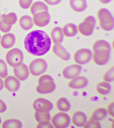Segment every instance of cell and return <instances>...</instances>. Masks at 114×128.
<instances>
[{"mask_svg":"<svg viewBox=\"0 0 114 128\" xmlns=\"http://www.w3.org/2000/svg\"><path fill=\"white\" fill-rule=\"evenodd\" d=\"M24 44L25 49L30 54L42 56L49 51L51 48V39L44 31L35 30L26 36Z\"/></svg>","mask_w":114,"mask_h":128,"instance_id":"6da1fadb","label":"cell"},{"mask_svg":"<svg viewBox=\"0 0 114 128\" xmlns=\"http://www.w3.org/2000/svg\"><path fill=\"white\" fill-rule=\"evenodd\" d=\"M94 55L93 60L99 66L104 65L108 62L111 52L110 44L104 40L96 41L93 45Z\"/></svg>","mask_w":114,"mask_h":128,"instance_id":"7a4b0ae2","label":"cell"},{"mask_svg":"<svg viewBox=\"0 0 114 128\" xmlns=\"http://www.w3.org/2000/svg\"><path fill=\"white\" fill-rule=\"evenodd\" d=\"M56 86L54 80L51 76L44 75L41 76L38 80L36 91L41 94L50 93L56 89Z\"/></svg>","mask_w":114,"mask_h":128,"instance_id":"3957f363","label":"cell"},{"mask_svg":"<svg viewBox=\"0 0 114 128\" xmlns=\"http://www.w3.org/2000/svg\"><path fill=\"white\" fill-rule=\"evenodd\" d=\"M98 17L100 26L103 30L108 31L113 29L114 18L111 12L107 9H100L98 12Z\"/></svg>","mask_w":114,"mask_h":128,"instance_id":"277c9868","label":"cell"},{"mask_svg":"<svg viewBox=\"0 0 114 128\" xmlns=\"http://www.w3.org/2000/svg\"><path fill=\"white\" fill-rule=\"evenodd\" d=\"M23 60V53L18 48L11 50L6 55V61L8 64L14 68L22 64Z\"/></svg>","mask_w":114,"mask_h":128,"instance_id":"5b68a950","label":"cell"},{"mask_svg":"<svg viewBox=\"0 0 114 128\" xmlns=\"http://www.w3.org/2000/svg\"><path fill=\"white\" fill-rule=\"evenodd\" d=\"M96 24V20L94 17L88 16L84 21L79 24L78 30L82 35L89 36L92 34Z\"/></svg>","mask_w":114,"mask_h":128,"instance_id":"8992f818","label":"cell"},{"mask_svg":"<svg viewBox=\"0 0 114 128\" xmlns=\"http://www.w3.org/2000/svg\"><path fill=\"white\" fill-rule=\"evenodd\" d=\"M48 64L45 60L42 58H37L30 63L29 69L32 75L38 76L42 74L46 71Z\"/></svg>","mask_w":114,"mask_h":128,"instance_id":"52a82bcc","label":"cell"},{"mask_svg":"<svg viewBox=\"0 0 114 128\" xmlns=\"http://www.w3.org/2000/svg\"><path fill=\"white\" fill-rule=\"evenodd\" d=\"M70 116L67 114L59 112L56 114L51 119V122L55 128H64L67 127L70 124Z\"/></svg>","mask_w":114,"mask_h":128,"instance_id":"ba28073f","label":"cell"},{"mask_svg":"<svg viewBox=\"0 0 114 128\" xmlns=\"http://www.w3.org/2000/svg\"><path fill=\"white\" fill-rule=\"evenodd\" d=\"M92 52L86 48H81L75 52L74 58L76 63L82 65L88 62L92 58Z\"/></svg>","mask_w":114,"mask_h":128,"instance_id":"9c48e42d","label":"cell"},{"mask_svg":"<svg viewBox=\"0 0 114 128\" xmlns=\"http://www.w3.org/2000/svg\"><path fill=\"white\" fill-rule=\"evenodd\" d=\"M50 20V16L48 11H40L34 15V23L40 27L46 26L49 23Z\"/></svg>","mask_w":114,"mask_h":128,"instance_id":"30bf717a","label":"cell"},{"mask_svg":"<svg viewBox=\"0 0 114 128\" xmlns=\"http://www.w3.org/2000/svg\"><path fill=\"white\" fill-rule=\"evenodd\" d=\"M33 107L36 111L49 112L52 109L53 105L51 102L47 99L40 98L34 101Z\"/></svg>","mask_w":114,"mask_h":128,"instance_id":"8fae6325","label":"cell"},{"mask_svg":"<svg viewBox=\"0 0 114 128\" xmlns=\"http://www.w3.org/2000/svg\"><path fill=\"white\" fill-rule=\"evenodd\" d=\"M82 70V66L80 65L72 64L65 68L62 72V75L66 79H73L78 76Z\"/></svg>","mask_w":114,"mask_h":128,"instance_id":"7c38bea8","label":"cell"},{"mask_svg":"<svg viewBox=\"0 0 114 128\" xmlns=\"http://www.w3.org/2000/svg\"><path fill=\"white\" fill-rule=\"evenodd\" d=\"M5 86L8 90L11 92H17L20 87L19 80L13 76H9L4 80Z\"/></svg>","mask_w":114,"mask_h":128,"instance_id":"4fadbf2b","label":"cell"},{"mask_svg":"<svg viewBox=\"0 0 114 128\" xmlns=\"http://www.w3.org/2000/svg\"><path fill=\"white\" fill-rule=\"evenodd\" d=\"M14 72L15 76L20 81H24L28 78L29 76V70L28 68L25 64L14 67Z\"/></svg>","mask_w":114,"mask_h":128,"instance_id":"5bb4252c","label":"cell"},{"mask_svg":"<svg viewBox=\"0 0 114 128\" xmlns=\"http://www.w3.org/2000/svg\"><path fill=\"white\" fill-rule=\"evenodd\" d=\"M88 81L84 76H76L69 82V87L73 89H81L86 87L88 84Z\"/></svg>","mask_w":114,"mask_h":128,"instance_id":"9a60e30c","label":"cell"},{"mask_svg":"<svg viewBox=\"0 0 114 128\" xmlns=\"http://www.w3.org/2000/svg\"><path fill=\"white\" fill-rule=\"evenodd\" d=\"M53 50L54 54L62 60L64 61H68L70 58V53L60 44H54L53 46Z\"/></svg>","mask_w":114,"mask_h":128,"instance_id":"2e32d148","label":"cell"},{"mask_svg":"<svg viewBox=\"0 0 114 128\" xmlns=\"http://www.w3.org/2000/svg\"><path fill=\"white\" fill-rule=\"evenodd\" d=\"M16 42V37L12 33L5 34L3 36L1 40L2 47L5 49L12 48Z\"/></svg>","mask_w":114,"mask_h":128,"instance_id":"e0dca14e","label":"cell"},{"mask_svg":"<svg viewBox=\"0 0 114 128\" xmlns=\"http://www.w3.org/2000/svg\"><path fill=\"white\" fill-rule=\"evenodd\" d=\"M72 122L76 126L82 127L87 121V117L85 113L82 112H76L74 114L72 118Z\"/></svg>","mask_w":114,"mask_h":128,"instance_id":"ac0fdd59","label":"cell"},{"mask_svg":"<svg viewBox=\"0 0 114 128\" xmlns=\"http://www.w3.org/2000/svg\"><path fill=\"white\" fill-rule=\"evenodd\" d=\"M70 7L75 12H82L87 8L86 0H70Z\"/></svg>","mask_w":114,"mask_h":128,"instance_id":"d6986e66","label":"cell"},{"mask_svg":"<svg viewBox=\"0 0 114 128\" xmlns=\"http://www.w3.org/2000/svg\"><path fill=\"white\" fill-rule=\"evenodd\" d=\"M51 38L54 43L60 44L62 42L64 38L63 32L61 28L60 27H55L51 32Z\"/></svg>","mask_w":114,"mask_h":128,"instance_id":"ffe728a7","label":"cell"},{"mask_svg":"<svg viewBox=\"0 0 114 128\" xmlns=\"http://www.w3.org/2000/svg\"><path fill=\"white\" fill-rule=\"evenodd\" d=\"M2 22L8 26H12L17 21V16L14 12H11L8 14H4L1 15Z\"/></svg>","mask_w":114,"mask_h":128,"instance_id":"44dd1931","label":"cell"},{"mask_svg":"<svg viewBox=\"0 0 114 128\" xmlns=\"http://www.w3.org/2000/svg\"><path fill=\"white\" fill-rule=\"evenodd\" d=\"M19 24L22 29L26 31L31 29L34 26L32 18L27 15L20 18L19 20Z\"/></svg>","mask_w":114,"mask_h":128,"instance_id":"7402d4cb","label":"cell"},{"mask_svg":"<svg viewBox=\"0 0 114 128\" xmlns=\"http://www.w3.org/2000/svg\"><path fill=\"white\" fill-rule=\"evenodd\" d=\"M63 32L66 36L73 37L78 33V28L74 24H67L63 27Z\"/></svg>","mask_w":114,"mask_h":128,"instance_id":"603a6c76","label":"cell"},{"mask_svg":"<svg viewBox=\"0 0 114 128\" xmlns=\"http://www.w3.org/2000/svg\"><path fill=\"white\" fill-rule=\"evenodd\" d=\"M96 91L100 94L106 95L109 93L111 90V86L106 82H101L96 85Z\"/></svg>","mask_w":114,"mask_h":128,"instance_id":"cb8c5ba5","label":"cell"},{"mask_svg":"<svg viewBox=\"0 0 114 128\" xmlns=\"http://www.w3.org/2000/svg\"><path fill=\"white\" fill-rule=\"evenodd\" d=\"M57 107L60 111L62 112H67L70 108V104L66 98H60L56 102Z\"/></svg>","mask_w":114,"mask_h":128,"instance_id":"d4e9b609","label":"cell"},{"mask_svg":"<svg viewBox=\"0 0 114 128\" xmlns=\"http://www.w3.org/2000/svg\"><path fill=\"white\" fill-rule=\"evenodd\" d=\"M35 118L38 123L50 122L51 119L50 113L44 112L36 111L35 113Z\"/></svg>","mask_w":114,"mask_h":128,"instance_id":"484cf974","label":"cell"},{"mask_svg":"<svg viewBox=\"0 0 114 128\" xmlns=\"http://www.w3.org/2000/svg\"><path fill=\"white\" fill-rule=\"evenodd\" d=\"M31 12L33 15L35 14L42 11H48V6L44 2H37L34 3L31 6Z\"/></svg>","mask_w":114,"mask_h":128,"instance_id":"4316f807","label":"cell"},{"mask_svg":"<svg viewBox=\"0 0 114 128\" xmlns=\"http://www.w3.org/2000/svg\"><path fill=\"white\" fill-rule=\"evenodd\" d=\"M4 128H21L22 127V122L18 120L10 119L5 121L2 124Z\"/></svg>","mask_w":114,"mask_h":128,"instance_id":"83f0119b","label":"cell"},{"mask_svg":"<svg viewBox=\"0 0 114 128\" xmlns=\"http://www.w3.org/2000/svg\"><path fill=\"white\" fill-rule=\"evenodd\" d=\"M107 115V111L104 108H98L94 111L91 116V118L100 120L104 119Z\"/></svg>","mask_w":114,"mask_h":128,"instance_id":"f1b7e54d","label":"cell"},{"mask_svg":"<svg viewBox=\"0 0 114 128\" xmlns=\"http://www.w3.org/2000/svg\"><path fill=\"white\" fill-rule=\"evenodd\" d=\"M84 126L85 128H100L101 126L98 120L90 118L86 122Z\"/></svg>","mask_w":114,"mask_h":128,"instance_id":"f546056e","label":"cell"},{"mask_svg":"<svg viewBox=\"0 0 114 128\" xmlns=\"http://www.w3.org/2000/svg\"><path fill=\"white\" fill-rule=\"evenodd\" d=\"M8 75V67L6 64L3 60L0 59V76L2 78H5Z\"/></svg>","mask_w":114,"mask_h":128,"instance_id":"4dcf8cb0","label":"cell"},{"mask_svg":"<svg viewBox=\"0 0 114 128\" xmlns=\"http://www.w3.org/2000/svg\"><path fill=\"white\" fill-rule=\"evenodd\" d=\"M114 79V67L107 71L103 76V80L106 82L112 81Z\"/></svg>","mask_w":114,"mask_h":128,"instance_id":"1f68e13d","label":"cell"},{"mask_svg":"<svg viewBox=\"0 0 114 128\" xmlns=\"http://www.w3.org/2000/svg\"><path fill=\"white\" fill-rule=\"evenodd\" d=\"M32 2V0H19V5L23 9L29 8Z\"/></svg>","mask_w":114,"mask_h":128,"instance_id":"d6a6232c","label":"cell"},{"mask_svg":"<svg viewBox=\"0 0 114 128\" xmlns=\"http://www.w3.org/2000/svg\"><path fill=\"white\" fill-rule=\"evenodd\" d=\"M12 26H8L2 22V20L0 19V30L2 32L4 33L9 32L12 29Z\"/></svg>","mask_w":114,"mask_h":128,"instance_id":"836d02e7","label":"cell"},{"mask_svg":"<svg viewBox=\"0 0 114 128\" xmlns=\"http://www.w3.org/2000/svg\"><path fill=\"white\" fill-rule=\"evenodd\" d=\"M36 127L38 128H53L54 127L52 124L50 122H48L42 123H38Z\"/></svg>","mask_w":114,"mask_h":128,"instance_id":"e575fe53","label":"cell"},{"mask_svg":"<svg viewBox=\"0 0 114 128\" xmlns=\"http://www.w3.org/2000/svg\"><path fill=\"white\" fill-rule=\"evenodd\" d=\"M114 104L113 102L110 104L107 107V112L110 115L114 116Z\"/></svg>","mask_w":114,"mask_h":128,"instance_id":"d590c367","label":"cell"},{"mask_svg":"<svg viewBox=\"0 0 114 128\" xmlns=\"http://www.w3.org/2000/svg\"><path fill=\"white\" fill-rule=\"evenodd\" d=\"M7 109V106L6 104L0 99V113L5 112Z\"/></svg>","mask_w":114,"mask_h":128,"instance_id":"8d00e7d4","label":"cell"},{"mask_svg":"<svg viewBox=\"0 0 114 128\" xmlns=\"http://www.w3.org/2000/svg\"><path fill=\"white\" fill-rule=\"evenodd\" d=\"M46 3L50 5H56L61 2L62 0H44Z\"/></svg>","mask_w":114,"mask_h":128,"instance_id":"74e56055","label":"cell"},{"mask_svg":"<svg viewBox=\"0 0 114 128\" xmlns=\"http://www.w3.org/2000/svg\"><path fill=\"white\" fill-rule=\"evenodd\" d=\"M4 87V82L2 79L0 78V90H2Z\"/></svg>","mask_w":114,"mask_h":128,"instance_id":"f35d334b","label":"cell"},{"mask_svg":"<svg viewBox=\"0 0 114 128\" xmlns=\"http://www.w3.org/2000/svg\"><path fill=\"white\" fill-rule=\"evenodd\" d=\"M99 0L100 2L101 3L106 4L110 3L112 0Z\"/></svg>","mask_w":114,"mask_h":128,"instance_id":"ab89813d","label":"cell"},{"mask_svg":"<svg viewBox=\"0 0 114 128\" xmlns=\"http://www.w3.org/2000/svg\"><path fill=\"white\" fill-rule=\"evenodd\" d=\"M1 123H2V119H1V118L0 117V124H1Z\"/></svg>","mask_w":114,"mask_h":128,"instance_id":"60d3db41","label":"cell"},{"mask_svg":"<svg viewBox=\"0 0 114 128\" xmlns=\"http://www.w3.org/2000/svg\"><path fill=\"white\" fill-rule=\"evenodd\" d=\"M1 38H2V36H1V35H0V41Z\"/></svg>","mask_w":114,"mask_h":128,"instance_id":"b9f144b4","label":"cell"},{"mask_svg":"<svg viewBox=\"0 0 114 128\" xmlns=\"http://www.w3.org/2000/svg\"><path fill=\"white\" fill-rule=\"evenodd\" d=\"M1 18V15H0V19Z\"/></svg>","mask_w":114,"mask_h":128,"instance_id":"7bdbcfd3","label":"cell"}]
</instances>
